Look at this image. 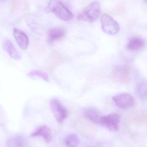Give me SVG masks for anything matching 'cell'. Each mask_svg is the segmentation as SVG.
Listing matches in <instances>:
<instances>
[{
  "instance_id": "ac0fdd59",
  "label": "cell",
  "mask_w": 147,
  "mask_h": 147,
  "mask_svg": "<svg viewBox=\"0 0 147 147\" xmlns=\"http://www.w3.org/2000/svg\"><path fill=\"white\" fill-rule=\"evenodd\" d=\"M13 4L15 11H21L24 9V2L23 1H13Z\"/></svg>"
},
{
  "instance_id": "6da1fadb",
  "label": "cell",
  "mask_w": 147,
  "mask_h": 147,
  "mask_svg": "<svg viewBox=\"0 0 147 147\" xmlns=\"http://www.w3.org/2000/svg\"><path fill=\"white\" fill-rule=\"evenodd\" d=\"M46 10L52 12L59 18L65 21L70 20L73 17L72 13L60 1H50L47 7Z\"/></svg>"
},
{
  "instance_id": "d6986e66",
  "label": "cell",
  "mask_w": 147,
  "mask_h": 147,
  "mask_svg": "<svg viewBox=\"0 0 147 147\" xmlns=\"http://www.w3.org/2000/svg\"><path fill=\"white\" fill-rule=\"evenodd\" d=\"M145 2L147 3V1H145Z\"/></svg>"
},
{
  "instance_id": "5b68a950",
  "label": "cell",
  "mask_w": 147,
  "mask_h": 147,
  "mask_svg": "<svg viewBox=\"0 0 147 147\" xmlns=\"http://www.w3.org/2000/svg\"><path fill=\"white\" fill-rule=\"evenodd\" d=\"M102 30L107 34L113 35L117 33L120 30L118 22L109 15L104 14L101 17Z\"/></svg>"
},
{
  "instance_id": "9c48e42d",
  "label": "cell",
  "mask_w": 147,
  "mask_h": 147,
  "mask_svg": "<svg viewBox=\"0 0 147 147\" xmlns=\"http://www.w3.org/2000/svg\"><path fill=\"white\" fill-rule=\"evenodd\" d=\"M31 136L32 137L40 136L44 139L47 143H51L52 140V135L51 130L47 126H40L35 131L31 134Z\"/></svg>"
},
{
  "instance_id": "8992f818",
  "label": "cell",
  "mask_w": 147,
  "mask_h": 147,
  "mask_svg": "<svg viewBox=\"0 0 147 147\" xmlns=\"http://www.w3.org/2000/svg\"><path fill=\"white\" fill-rule=\"evenodd\" d=\"M120 123V116L117 113H112L102 117L100 124L111 132H116L119 130Z\"/></svg>"
},
{
  "instance_id": "277c9868",
  "label": "cell",
  "mask_w": 147,
  "mask_h": 147,
  "mask_svg": "<svg viewBox=\"0 0 147 147\" xmlns=\"http://www.w3.org/2000/svg\"><path fill=\"white\" fill-rule=\"evenodd\" d=\"M50 108L55 119L59 124L63 123L67 118L69 112L67 109L57 98H53L50 102Z\"/></svg>"
},
{
  "instance_id": "30bf717a",
  "label": "cell",
  "mask_w": 147,
  "mask_h": 147,
  "mask_svg": "<svg viewBox=\"0 0 147 147\" xmlns=\"http://www.w3.org/2000/svg\"><path fill=\"white\" fill-rule=\"evenodd\" d=\"M65 35V32L62 28L54 27L49 30L47 34V40L50 44L60 40Z\"/></svg>"
},
{
  "instance_id": "e0dca14e",
  "label": "cell",
  "mask_w": 147,
  "mask_h": 147,
  "mask_svg": "<svg viewBox=\"0 0 147 147\" xmlns=\"http://www.w3.org/2000/svg\"><path fill=\"white\" fill-rule=\"evenodd\" d=\"M27 76L31 78L37 77L42 79L43 80L46 82H49V75L45 72L39 70H32L28 72L27 74Z\"/></svg>"
},
{
  "instance_id": "ba28073f",
  "label": "cell",
  "mask_w": 147,
  "mask_h": 147,
  "mask_svg": "<svg viewBox=\"0 0 147 147\" xmlns=\"http://www.w3.org/2000/svg\"><path fill=\"white\" fill-rule=\"evenodd\" d=\"M13 34L19 46L23 50L26 49L29 44V40L26 34L18 28H15L13 29Z\"/></svg>"
},
{
  "instance_id": "52a82bcc",
  "label": "cell",
  "mask_w": 147,
  "mask_h": 147,
  "mask_svg": "<svg viewBox=\"0 0 147 147\" xmlns=\"http://www.w3.org/2000/svg\"><path fill=\"white\" fill-rule=\"evenodd\" d=\"M116 105L121 109L128 110L134 107L135 99L132 95L127 92L119 93L113 96Z\"/></svg>"
},
{
  "instance_id": "7c38bea8",
  "label": "cell",
  "mask_w": 147,
  "mask_h": 147,
  "mask_svg": "<svg viewBox=\"0 0 147 147\" xmlns=\"http://www.w3.org/2000/svg\"><path fill=\"white\" fill-rule=\"evenodd\" d=\"M3 46L10 57L13 59L19 60L20 56L11 41L6 39L3 41Z\"/></svg>"
},
{
  "instance_id": "5bb4252c",
  "label": "cell",
  "mask_w": 147,
  "mask_h": 147,
  "mask_svg": "<svg viewBox=\"0 0 147 147\" xmlns=\"http://www.w3.org/2000/svg\"><path fill=\"white\" fill-rule=\"evenodd\" d=\"M144 45V41L142 38L134 37L131 38L127 45V48L131 51L140 50Z\"/></svg>"
},
{
  "instance_id": "8fae6325",
  "label": "cell",
  "mask_w": 147,
  "mask_h": 147,
  "mask_svg": "<svg viewBox=\"0 0 147 147\" xmlns=\"http://www.w3.org/2000/svg\"><path fill=\"white\" fill-rule=\"evenodd\" d=\"M27 144L26 139L20 135L10 137L7 142V147H26Z\"/></svg>"
},
{
  "instance_id": "2e32d148",
  "label": "cell",
  "mask_w": 147,
  "mask_h": 147,
  "mask_svg": "<svg viewBox=\"0 0 147 147\" xmlns=\"http://www.w3.org/2000/svg\"><path fill=\"white\" fill-rule=\"evenodd\" d=\"M65 143L67 147H78L80 144L79 138L75 134H70L66 136Z\"/></svg>"
},
{
  "instance_id": "3957f363",
  "label": "cell",
  "mask_w": 147,
  "mask_h": 147,
  "mask_svg": "<svg viewBox=\"0 0 147 147\" xmlns=\"http://www.w3.org/2000/svg\"><path fill=\"white\" fill-rule=\"evenodd\" d=\"M112 73L113 78L121 83L128 84L132 81V69L128 66H117L113 69Z\"/></svg>"
},
{
  "instance_id": "9a60e30c",
  "label": "cell",
  "mask_w": 147,
  "mask_h": 147,
  "mask_svg": "<svg viewBox=\"0 0 147 147\" xmlns=\"http://www.w3.org/2000/svg\"><path fill=\"white\" fill-rule=\"evenodd\" d=\"M136 90L137 96L141 100L147 101V82L142 81L138 83Z\"/></svg>"
},
{
  "instance_id": "7a4b0ae2",
  "label": "cell",
  "mask_w": 147,
  "mask_h": 147,
  "mask_svg": "<svg viewBox=\"0 0 147 147\" xmlns=\"http://www.w3.org/2000/svg\"><path fill=\"white\" fill-rule=\"evenodd\" d=\"M101 7L99 2L93 1L85 8L78 15V18L79 20L87 21H95L100 15Z\"/></svg>"
},
{
  "instance_id": "4fadbf2b",
  "label": "cell",
  "mask_w": 147,
  "mask_h": 147,
  "mask_svg": "<svg viewBox=\"0 0 147 147\" xmlns=\"http://www.w3.org/2000/svg\"><path fill=\"white\" fill-rule=\"evenodd\" d=\"M86 117L92 122L96 124H100L102 116L101 114L96 109L88 108L85 112Z\"/></svg>"
}]
</instances>
